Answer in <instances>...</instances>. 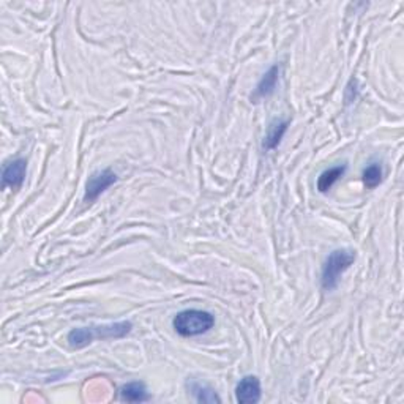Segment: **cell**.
<instances>
[{"mask_svg": "<svg viewBox=\"0 0 404 404\" xmlns=\"http://www.w3.org/2000/svg\"><path fill=\"white\" fill-rule=\"evenodd\" d=\"M280 71H281L280 65H273L269 71H265L264 76L260 78V81L258 82L256 89H254V92L251 93V100L259 101V100L270 97V95L275 92L276 82H278L280 79Z\"/></svg>", "mask_w": 404, "mask_h": 404, "instance_id": "obj_7", "label": "cell"}, {"mask_svg": "<svg viewBox=\"0 0 404 404\" xmlns=\"http://www.w3.org/2000/svg\"><path fill=\"white\" fill-rule=\"evenodd\" d=\"M25 172H27V161L23 158H16L8 161L3 166L2 171V182L3 187L19 188L24 183Z\"/></svg>", "mask_w": 404, "mask_h": 404, "instance_id": "obj_5", "label": "cell"}, {"mask_svg": "<svg viewBox=\"0 0 404 404\" xmlns=\"http://www.w3.org/2000/svg\"><path fill=\"white\" fill-rule=\"evenodd\" d=\"M120 396L128 403H144L150 400L144 382H130L120 389Z\"/></svg>", "mask_w": 404, "mask_h": 404, "instance_id": "obj_9", "label": "cell"}, {"mask_svg": "<svg viewBox=\"0 0 404 404\" xmlns=\"http://www.w3.org/2000/svg\"><path fill=\"white\" fill-rule=\"evenodd\" d=\"M289 126V120H275L272 124L269 125L267 135L264 137V148L265 150H273L275 147H278V144L283 139V136L286 135Z\"/></svg>", "mask_w": 404, "mask_h": 404, "instance_id": "obj_8", "label": "cell"}, {"mask_svg": "<svg viewBox=\"0 0 404 404\" xmlns=\"http://www.w3.org/2000/svg\"><path fill=\"white\" fill-rule=\"evenodd\" d=\"M355 262V251L352 249H335L322 265L321 283L324 291H333L339 283L341 275Z\"/></svg>", "mask_w": 404, "mask_h": 404, "instance_id": "obj_2", "label": "cell"}, {"mask_svg": "<svg viewBox=\"0 0 404 404\" xmlns=\"http://www.w3.org/2000/svg\"><path fill=\"white\" fill-rule=\"evenodd\" d=\"M346 169L348 168L343 164V166H335V168L327 169V171H324L317 179V190L321 191V193H327V191L343 177L344 172H346Z\"/></svg>", "mask_w": 404, "mask_h": 404, "instance_id": "obj_10", "label": "cell"}, {"mask_svg": "<svg viewBox=\"0 0 404 404\" xmlns=\"http://www.w3.org/2000/svg\"><path fill=\"white\" fill-rule=\"evenodd\" d=\"M236 398L242 404H254L260 400V382L256 376H245L238 382Z\"/></svg>", "mask_w": 404, "mask_h": 404, "instance_id": "obj_6", "label": "cell"}, {"mask_svg": "<svg viewBox=\"0 0 404 404\" xmlns=\"http://www.w3.org/2000/svg\"><path fill=\"white\" fill-rule=\"evenodd\" d=\"M382 182V168L377 163H371L363 171V183L366 188L373 190Z\"/></svg>", "mask_w": 404, "mask_h": 404, "instance_id": "obj_12", "label": "cell"}, {"mask_svg": "<svg viewBox=\"0 0 404 404\" xmlns=\"http://www.w3.org/2000/svg\"><path fill=\"white\" fill-rule=\"evenodd\" d=\"M133 330V324L130 321L104 324V326L92 327H79L73 328L68 333V344L73 349L86 348L95 339H109V338H124Z\"/></svg>", "mask_w": 404, "mask_h": 404, "instance_id": "obj_1", "label": "cell"}, {"mask_svg": "<svg viewBox=\"0 0 404 404\" xmlns=\"http://www.w3.org/2000/svg\"><path fill=\"white\" fill-rule=\"evenodd\" d=\"M117 182V174L113 169H103V171H97L90 175L87 183H86V194H84V201L93 202L97 201L106 190Z\"/></svg>", "mask_w": 404, "mask_h": 404, "instance_id": "obj_4", "label": "cell"}, {"mask_svg": "<svg viewBox=\"0 0 404 404\" xmlns=\"http://www.w3.org/2000/svg\"><path fill=\"white\" fill-rule=\"evenodd\" d=\"M172 326L180 337L190 338L207 333L215 326V317L209 311L185 310L174 317Z\"/></svg>", "mask_w": 404, "mask_h": 404, "instance_id": "obj_3", "label": "cell"}, {"mask_svg": "<svg viewBox=\"0 0 404 404\" xmlns=\"http://www.w3.org/2000/svg\"><path fill=\"white\" fill-rule=\"evenodd\" d=\"M190 390L193 393L196 401L199 403H221V398L216 395L214 389H210L209 385L201 384V382L193 381L190 384Z\"/></svg>", "mask_w": 404, "mask_h": 404, "instance_id": "obj_11", "label": "cell"}]
</instances>
